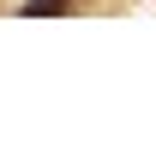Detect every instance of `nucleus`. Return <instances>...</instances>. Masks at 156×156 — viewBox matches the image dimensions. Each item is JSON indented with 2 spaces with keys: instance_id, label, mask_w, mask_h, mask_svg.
I'll return each instance as SVG.
<instances>
[{
  "instance_id": "obj_1",
  "label": "nucleus",
  "mask_w": 156,
  "mask_h": 156,
  "mask_svg": "<svg viewBox=\"0 0 156 156\" xmlns=\"http://www.w3.org/2000/svg\"><path fill=\"white\" fill-rule=\"evenodd\" d=\"M66 6H72V0H30L24 12H30V18H54V12H66Z\"/></svg>"
}]
</instances>
